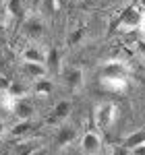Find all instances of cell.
I'll list each match as a JSON object with an SVG mask.
<instances>
[{
	"label": "cell",
	"mask_w": 145,
	"mask_h": 155,
	"mask_svg": "<svg viewBox=\"0 0 145 155\" xmlns=\"http://www.w3.org/2000/svg\"><path fill=\"white\" fill-rule=\"evenodd\" d=\"M116 120H118V106L114 101H102L96 106L93 122H96L97 130H108Z\"/></svg>",
	"instance_id": "cell-1"
},
{
	"label": "cell",
	"mask_w": 145,
	"mask_h": 155,
	"mask_svg": "<svg viewBox=\"0 0 145 155\" xmlns=\"http://www.w3.org/2000/svg\"><path fill=\"white\" fill-rule=\"evenodd\" d=\"M99 87L110 93H124L129 87V77L120 74H99Z\"/></svg>",
	"instance_id": "cell-2"
},
{
	"label": "cell",
	"mask_w": 145,
	"mask_h": 155,
	"mask_svg": "<svg viewBox=\"0 0 145 155\" xmlns=\"http://www.w3.org/2000/svg\"><path fill=\"white\" fill-rule=\"evenodd\" d=\"M102 149V137L96 130H87L81 137V151L85 155H97Z\"/></svg>",
	"instance_id": "cell-3"
},
{
	"label": "cell",
	"mask_w": 145,
	"mask_h": 155,
	"mask_svg": "<svg viewBox=\"0 0 145 155\" xmlns=\"http://www.w3.org/2000/svg\"><path fill=\"white\" fill-rule=\"evenodd\" d=\"M141 19H143V15L139 12V8H135V6H129L126 11L122 12L120 27L124 29V31H135V29H139V23H141Z\"/></svg>",
	"instance_id": "cell-4"
},
{
	"label": "cell",
	"mask_w": 145,
	"mask_h": 155,
	"mask_svg": "<svg viewBox=\"0 0 145 155\" xmlns=\"http://www.w3.org/2000/svg\"><path fill=\"white\" fill-rule=\"evenodd\" d=\"M21 71H23L25 79H29V81H37V79H42V77L48 74L46 64H42V62H23Z\"/></svg>",
	"instance_id": "cell-5"
},
{
	"label": "cell",
	"mask_w": 145,
	"mask_h": 155,
	"mask_svg": "<svg viewBox=\"0 0 145 155\" xmlns=\"http://www.w3.org/2000/svg\"><path fill=\"white\" fill-rule=\"evenodd\" d=\"M64 83H66V87L72 89V91L81 89V87H83V71H81L79 66L69 68V71L64 72Z\"/></svg>",
	"instance_id": "cell-6"
},
{
	"label": "cell",
	"mask_w": 145,
	"mask_h": 155,
	"mask_svg": "<svg viewBox=\"0 0 145 155\" xmlns=\"http://www.w3.org/2000/svg\"><path fill=\"white\" fill-rule=\"evenodd\" d=\"M23 62H42L46 64V56H48V50H44L42 46H29L23 50Z\"/></svg>",
	"instance_id": "cell-7"
},
{
	"label": "cell",
	"mask_w": 145,
	"mask_h": 155,
	"mask_svg": "<svg viewBox=\"0 0 145 155\" xmlns=\"http://www.w3.org/2000/svg\"><path fill=\"white\" fill-rule=\"evenodd\" d=\"M129 72H131V66H129L126 62H122V60H112V62H108V64H104L102 74H120V77H129Z\"/></svg>",
	"instance_id": "cell-8"
},
{
	"label": "cell",
	"mask_w": 145,
	"mask_h": 155,
	"mask_svg": "<svg viewBox=\"0 0 145 155\" xmlns=\"http://www.w3.org/2000/svg\"><path fill=\"white\" fill-rule=\"evenodd\" d=\"M69 112H71V104L69 101H60L58 106L54 107V112L50 114L48 124H60V122H64L66 116H69Z\"/></svg>",
	"instance_id": "cell-9"
},
{
	"label": "cell",
	"mask_w": 145,
	"mask_h": 155,
	"mask_svg": "<svg viewBox=\"0 0 145 155\" xmlns=\"http://www.w3.org/2000/svg\"><path fill=\"white\" fill-rule=\"evenodd\" d=\"M11 114H15L19 120H29V118H31V114H33V107H31L29 101H25V99H17L15 110H12Z\"/></svg>",
	"instance_id": "cell-10"
},
{
	"label": "cell",
	"mask_w": 145,
	"mask_h": 155,
	"mask_svg": "<svg viewBox=\"0 0 145 155\" xmlns=\"http://www.w3.org/2000/svg\"><path fill=\"white\" fill-rule=\"evenodd\" d=\"M52 91H54V85H52V81H50V79L42 77V79L33 81V93H35V95H39V97H48Z\"/></svg>",
	"instance_id": "cell-11"
},
{
	"label": "cell",
	"mask_w": 145,
	"mask_h": 155,
	"mask_svg": "<svg viewBox=\"0 0 145 155\" xmlns=\"http://www.w3.org/2000/svg\"><path fill=\"white\" fill-rule=\"evenodd\" d=\"M60 64H62V56L58 50H48L46 56V68L48 72H60Z\"/></svg>",
	"instance_id": "cell-12"
},
{
	"label": "cell",
	"mask_w": 145,
	"mask_h": 155,
	"mask_svg": "<svg viewBox=\"0 0 145 155\" xmlns=\"http://www.w3.org/2000/svg\"><path fill=\"white\" fill-rule=\"evenodd\" d=\"M72 139H75V128L72 126H62L60 132L56 134V145L58 147H66Z\"/></svg>",
	"instance_id": "cell-13"
},
{
	"label": "cell",
	"mask_w": 145,
	"mask_h": 155,
	"mask_svg": "<svg viewBox=\"0 0 145 155\" xmlns=\"http://www.w3.org/2000/svg\"><path fill=\"white\" fill-rule=\"evenodd\" d=\"M4 11L8 12L11 17H23L25 15V2L23 0H6V8Z\"/></svg>",
	"instance_id": "cell-14"
},
{
	"label": "cell",
	"mask_w": 145,
	"mask_h": 155,
	"mask_svg": "<svg viewBox=\"0 0 145 155\" xmlns=\"http://www.w3.org/2000/svg\"><path fill=\"white\" fill-rule=\"evenodd\" d=\"M35 151H37V143H33V141H23V143L15 145L12 155H35Z\"/></svg>",
	"instance_id": "cell-15"
},
{
	"label": "cell",
	"mask_w": 145,
	"mask_h": 155,
	"mask_svg": "<svg viewBox=\"0 0 145 155\" xmlns=\"http://www.w3.org/2000/svg\"><path fill=\"white\" fill-rule=\"evenodd\" d=\"M29 91H31V89H29L27 85H23V83H11V87H8L6 93L12 95L15 99H25V97L29 95Z\"/></svg>",
	"instance_id": "cell-16"
},
{
	"label": "cell",
	"mask_w": 145,
	"mask_h": 155,
	"mask_svg": "<svg viewBox=\"0 0 145 155\" xmlns=\"http://www.w3.org/2000/svg\"><path fill=\"white\" fill-rule=\"evenodd\" d=\"M143 143H145V130H137L124 141V147L126 149H135V147H139V145H143Z\"/></svg>",
	"instance_id": "cell-17"
},
{
	"label": "cell",
	"mask_w": 145,
	"mask_h": 155,
	"mask_svg": "<svg viewBox=\"0 0 145 155\" xmlns=\"http://www.w3.org/2000/svg\"><path fill=\"white\" fill-rule=\"evenodd\" d=\"M29 130H31V122H29V120H23L21 124H17V126L11 128V134H15V137H23V134H27Z\"/></svg>",
	"instance_id": "cell-18"
},
{
	"label": "cell",
	"mask_w": 145,
	"mask_h": 155,
	"mask_svg": "<svg viewBox=\"0 0 145 155\" xmlns=\"http://www.w3.org/2000/svg\"><path fill=\"white\" fill-rule=\"evenodd\" d=\"M27 29H29V33L31 35H37V33H42V23H39V19H33L31 23H27Z\"/></svg>",
	"instance_id": "cell-19"
},
{
	"label": "cell",
	"mask_w": 145,
	"mask_h": 155,
	"mask_svg": "<svg viewBox=\"0 0 145 155\" xmlns=\"http://www.w3.org/2000/svg\"><path fill=\"white\" fill-rule=\"evenodd\" d=\"M46 4L50 6V12H52V15L62 8V0H46Z\"/></svg>",
	"instance_id": "cell-20"
},
{
	"label": "cell",
	"mask_w": 145,
	"mask_h": 155,
	"mask_svg": "<svg viewBox=\"0 0 145 155\" xmlns=\"http://www.w3.org/2000/svg\"><path fill=\"white\" fill-rule=\"evenodd\" d=\"M129 153H131V149H126L124 145H122V147H112V149H110V155H129Z\"/></svg>",
	"instance_id": "cell-21"
},
{
	"label": "cell",
	"mask_w": 145,
	"mask_h": 155,
	"mask_svg": "<svg viewBox=\"0 0 145 155\" xmlns=\"http://www.w3.org/2000/svg\"><path fill=\"white\" fill-rule=\"evenodd\" d=\"M23 2L29 6V8H31V11H37V8L44 4V0H23Z\"/></svg>",
	"instance_id": "cell-22"
},
{
	"label": "cell",
	"mask_w": 145,
	"mask_h": 155,
	"mask_svg": "<svg viewBox=\"0 0 145 155\" xmlns=\"http://www.w3.org/2000/svg\"><path fill=\"white\" fill-rule=\"evenodd\" d=\"M8 87H11V81H8V79H4V77H0V91H2V93H6V91H8Z\"/></svg>",
	"instance_id": "cell-23"
},
{
	"label": "cell",
	"mask_w": 145,
	"mask_h": 155,
	"mask_svg": "<svg viewBox=\"0 0 145 155\" xmlns=\"http://www.w3.org/2000/svg\"><path fill=\"white\" fill-rule=\"evenodd\" d=\"M83 33H85L83 29H77V31H75V35H71V39H69V41H71V44H77V41L83 37Z\"/></svg>",
	"instance_id": "cell-24"
},
{
	"label": "cell",
	"mask_w": 145,
	"mask_h": 155,
	"mask_svg": "<svg viewBox=\"0 0 145 155\" xmlns=\"http://www.w3.org/2000/svg\"><path fill=\"white\" fill-rule=\"evenodd\" d=\"M137 50H139V54H141V56H145V39H141V41L137 44Z\"/></svg>",
	"instance_id": "cell-25"
},
{
	"label": "cell",
	"mask_w": 145,
	"mask_h": 155,
	"mask_svg": "<svg viewBox=\"0 0 145 155\" xmlns=\"http://www.w3.org/2000/svg\"><path fill=\"white\" fill-rule=\"evenodd\" d=\"M6 8V0H0V11H4Z\"/></svg>",
	"instance_id": "cell-26"
},
{
	"label": "cell",
	"mask_w": 145,
	"mask_h": 155,
	"mask_svg": "<svg viewBox=\"0 0 145 155\" xmlns=\"http://www.w3.org/2000/svg\"><path fill=\"white\" fill-rule=\"evenodd\" d=\"M2 130H4V128H2V124H0V134H2Z\"/></svg>",
	"instance_id": "cell-27"
}]
</instances>
